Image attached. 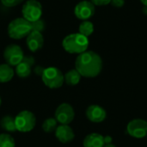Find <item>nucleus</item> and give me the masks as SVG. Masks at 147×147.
<instances>
[{"label": "nucleus", "instance_id": "obj_15", "mask_svg": "<svg viewBox=\"0 0 147 147\" xmlns=\"http://www.w3.org/2000/svg\"><path fill=\"white\" fill-rule=\"evenodd\" d=\"M83 146L84 147H103L105 146L104 137L96 133L90 134L84 138Z\"/></svg>", "mask_w": 147, "mask_h": 147}, {"label": "nucleus", "instance_id": "obj_28", "mask_svg": "<svg viewBox=\"0 0 147 147\" xmlns=\"http://www.w3.org/2000/svg\"><path fill=\"white\" fill-rule=\"evenodd\" d=\"M142 12L144 13V15L147 16V6H144L142 9Z\"/></svg>", "mask_w": 147, "mask_h": 147}, {"label": "nucleus", "instance_id": "obj_14", "mask_svg": "<svg viewBox=\"0 0 147 147\" xmlns=\"http://www.w3.org/2000/svg\"><path fill=\"white\" fill-rule=\"evenodd\" d=\"M55 136L61 143H69L73 140L75 134L69 125H60L55 130Z\"/></svg>", "mask_w": 147, "mask_h": 147}, {"label": "nucleus", "instance_id": "obj_20", "mask_svg": "<svg viewBox=\"0 0 147 147\" xmlns=\"http://www.w3.org/2000/svg\"><path fill=\"white\" fill-rule=\"evenodd\" d=\"M58 121L55 120V118H47L44 121L42 124V128L46 133H53L55 132Z\"/></svg>", "mask_w": 147, "mask_h": 147}, {"label": "nucleus", "instance_id": "obj_27", "mask_svg": "<svg viewBox=\"0 0 147 147\" xmlns=\"http://www.w3.org/2000/svg\"><path fill=\"white\" fill-rule=\"evenodd\" d=\"M104 141H105V145L106 144H110L112 141V138L110 136H106L104 137Z\"/></svg>", "mask_w": 147, "mask_h": 147}, {"label": "nucleus", "instance_id": "obj_24", "mask_svg": "<svg viewBox=\"0 0 147 147\" xmlns=\"http://www.w3.org/2000/svg\"><path fill=\"white\" fill-rule=\"evenodd\" d=\"M95 6H104L110 3L111 0H90Z\"/></svg>", "mask_w": 147, "mask_h": 147}, {"label": "nucleus", "instance_id": "obj_26", "mask_svg": "<svg viewBox=\"0 0 147 147\" xmlns=\"http://www.w3.org/2000/svg\"><path fill=\"white\" fill-rule=\"evenodd\" d=\"M44 70H45V68L42 67V66H40V65H36V66L34 68V73H35L36 75H38V76H42V74H43V72H44Z\"/></svg>", "mask_w": 147, "mask_h": 147}, {"label": "nucleus", "instance_id": "obj_3", "mask_svg": "<svg viewBox=\"0 0 147 147\" xmlns=\"http://www.w3.org/2000/svg\"><path fill=\"white\" fill-rule=\"evenodd\" d=\"M7 31L11 39L20 40L29 34L32 31V24L23 17H17L9 23Z\"/></svg>", "mask_w": 147, "mask_h": 147}, {"label": "nucleus", "instance_id": "obj_30", "mask_svg": "<svg viewBox=\"0 0 147 147\" xmlns=\"http://www.w3.org/2000/svg\"><path fill=\"white\" fill-rule=\"evenodd\" d=\"M140 2L143 3L144 6H147V0H140Z\"/></svg>", "mask_w": 147, "mask_h": 147}, {"label": "nucleus", "instance_id": "obj_23", "mask_svg": "<svg viewBox=\"0 0 147 147\" xmlns=\"http://www.w3.org/2000/svg\"><path fill=\"white\" fill-rule=\"evenodd\" d=\"M0 1L3 6H5L7 8H12V7L17 6L24 0H0Z\"/></svg>", "mask_w": 147, "mask_h": 147}, {"label": "nucleus", "instance_id": "obj_12", "mask_svg": "<svg viewBox=\"0 0 147 147\" xmlns=\"http://www.w3.org/2000/svg\"><path fill=\"white\" fill-rule=\"evenodd\" d=\"M34 65V59L32 56H24L22 60L16 66V73L21 78H25L30 76L32 67Z\"/></svg>", "mask_w": 147, "mask_h": 147}, {"label": "nucleus", "instance_id": "obj_18", "mask_svg": "<svg viewBox=\"0 0 147 147\" xmlns=\"http://www.w3.org/2000/svg\"><path fill=\"white\" fill-rule=\"evenodd\" d=\"M0 126L4 131L9 133H14L17 131L15 124V118H13L10 115H6L3 117L0 121Z\"/></svg>", "mask_w": 147, "mask_h": 147}, {"label": "nucleus", "instance_id": "obj_22", "mask_svg": "<svg viewBox=\"0 0 147 147\" xmlns=\"http://www.w3.org/2000/svg\"><path fill=\"white\" fill-rule=\"evenodd\" d=\"M31 24H32V31H37L41 33L45 28V22L41 18L38 21L31 22Z\"/></svg>", "mask_w": 147, "mask_h": 147}, {"label": "nucleus", "instance_id": "obj_19", "mask_svg": "<svg viewBox=\"0 0 147 147\" xmlns=\"http://www.w3.org/2000/svg\"><path fill=\"white\" fill-rule=\"evenodd\" d=\"M78 30H79V34H83L85 37H89L94 32V24L89 20L83 21L79 25Z\"/></svg>", "mask_w": 147, "mask_h": 147}, {"label": "nucleus", "instance_id": "obj_25", "mask_svg": "<svg viewBox=\"0 0 147 147\" xmlns=\"http://www.w3.org/2000/svg\"><path fill=\"white\" fill-rule=\"evenodd\" d=\"M110 3L115 8H122L125 4V0H111Z\"/></svg>", "mask_w": 147, "mask_h": 147}, {"label": "nucleus", "instance_id": "obj_2", "mask_svg": "<svg viewBox=\"0 0 147 147\" xmlns=\"http://www.w3.org/2000/svg\"><path fill=\"white\" fill-rule=\"evenodd\" d=\"M89 44L88 37H85L79 33L71 34L65 36L62 41L63 48L71 54H80L87 51Z\"/></svg>", "mask_w": 147, "mask_h": 147}, {"label": "nucleus", "instance_id": "obj_4", "mask_svg": "<svg viewBox=\"0 0 147 147\" xmlns=\"http://www.w3.org/2000/svg\"><path fill=\"white\" fill-rule=\"evenodd\" d=\"M41 79L44 84L50 89L60 88L65 82V78L62 71L59 68L53 66L45 68Z\"/></svg>", "mask_w": 147, "mask_h": 147}, {"label": "nucleus", "instance_id": "obj_5", "mask_svg": "<svg viewBox=\"0 0 147 147\" xmlns=\"http://www.w3.org/2000/svg\"><path fill=\"white\" fill-rule=\"evenodd\" d=\"M15 124L17 131L28 133L34 128L36 125V118L31 111L23 110L19 112L15 117Z\"/></svg>", "mask_w": 147, "mask_h": 147}, {"label": "nucleus", "instance_id": "obj_8", "mask_svg": "<svg viewBox=\"0 0 147 147\" xmlns=\"http://www.w3.org/2000/svg\"><path fill=\"white\" fill-rule=\"evenodd\" d=\"M55 120L60 125H69L75 117V112L72 106L69 103H61L55 110Z\"/></svg>", "mask_w": 147, "mask_h": 147}, {"label": "nucleus", "instance_id": "obj_16", "mask_svg": "<svg viewBox=\"0 0 147 147\" xmlns=\"http://www.w3.org/2000/svg\"><path fill=\"white\" fill-rule=\"evenodd\" d=\"M14 77V70L8 64L0 65V83H7Z\"/></svg>", "mask_w": 147, "mask_h": 147}, {"label": "nucleus", "instance_id": "obj_1", "mask_svg": "<svg viewBox=\"0 0 147 147\" xmlns=\"http://www.w3.org/2000/svg\"><path fill=\"white\" fill-rule=\"evenodd\" d=\"M75 69L82 77L88 78H96L102 70V59L96 52L85 51L77 57Z\"/></svg>", "mask_w": 147, "mask_h": 147}, {"label": "nucleus", "instance_id": "obj_6", "mask_svg": "<svg viewBox=\"0 0 147 147\" xmlns=\"http://www.w3.org/2000/svg\"><path fill=\"white\" fill-rule=\"evenodd\" d=\"M22 17L29 22H34L41 18L42 5L37 0H28L22 9Z\"/></svg>", "mask_w": 147, "mask_h": 147}, {"label": "nucleus", "instance_id": "obj_31", "mask_svg": "<svg viewBox=\"0 0 147 147\" xmlns=\"http://www.w3.org/2000/svg\"><path fill=\"white\" fill-rule=\"evenodd\" d=\"M1 103H2V100H1V97H0V106H1Z\"/></svg>", "mask_w": 147, "mask_h": 147}, {"label": "nucleus", "instance_id": "obj_9", "mask_svg": "<svg viewBox=\"0 0 147 147\" xmlns=\"http://www.w3.org/2000/svg\"><path fill=\"white\" fill-rule=\"evenodd\" d=\"M127 134L135 138L142 139L147 136V121L143 119H134L127 126Z\"/></svg>", "mask_w": 147, "mask_h": 147}, {"label": "nucleus", "instance_id": "obj_17", "mask_svg": "<svg viewBox=\"0 0 147 147\" xmlns=\"http://www.w3.org/2000/svg\"><path fill=\"white\" fill-rule=\"evenodd\" d=\"M64 78H65V82L66 83L67 85L75 86L80 82L82 76L76 69H72V70L68 71L64 75Z\"/></svg>", "mask_w": 147, "mask_h": 147}, {"label": "nucleus", "instance_id": "obj_10", "mask_svg": "<svg viewBox=\"0 0 147 147\" xmlns=\"http://www.w3.org/2000/svg\"><path fill=\"white\" fill-rule=\"evenodd\" d=\"M96 11L95 5L87 0H84L79 2L74 9V14L77 18L82 21H87L90 19Z\"/></svg>", "mask_w": 147, "mask_h": 147}, {"label": "nucleus", "instance_id": "obj_21", "mask_svg": "<svg viewBox=\"0 0 147 147\" xmlns=\"http://www.w3.org/2000/svg\"><path fill=\"white\" fill-rule=\"evenodd\" d=\"M0 147H16L14 138L8 134H0Z\"/></svg>", "mask_w": 147, "mask_h": 147}, {"label": "nucleus", "instance_id": "obj_29", "mask_svg": "<svg viewBox=\"0 0 147 147\" xmlns=\"http://www.w3.org/2000/svg\"><path fill=\"white\" fill-rule=\"evenodd\" d=\"M103 147H116L115 145H113L112 143H110V144H106L105 146Z\"/></svg>", "mask_w": 147, "mask_h": 147}, {"label": "nucleus", "instance_id": "obj_13", "mask_svg": "<svg viewBox=\"0 0 147 147\" xmlns=\"http://www.w3.org/2000/svg\"><path fill=\"white\" fill-rule=\"evenodd\" d=\"M26 43L28 49L31 52L34 53L42 48L44 44V37L40 32L31 31L29 34L27 36Z\"/></svg>", "mask_w": 147, "mask_h": 147}, {"label": "nucleus", "instance_id": "obj_7", "mask_svg": "<svg viewBox=\"0 0 147 147\" xmlns=\"http://www.w3.org/2000/svg\"><path fill=\"white\" fill-rule=\"evenodd\" d=\"M3 58L6 64L10 66H16L24 58L22 49L16 44L7 46L3 52Z\"/></svg>", "mask_w": 147, "mask_h": 147}, {"label": "nucleus", "instance_id": "obj_11", "mask_svg": "<svg viewBox=\"0 0 147 147\" xmlns=\"http://www.w3.org/2000/svg\"><path fill=\"white\" fill-rule=\"evenodd\" d=\"M86 116L90 121L94 123H100L106 119L107 112L102 106L93 104L87 108Z\"/></svg>", "mask_w": 147, "mask_h": 147}]
</instances>
